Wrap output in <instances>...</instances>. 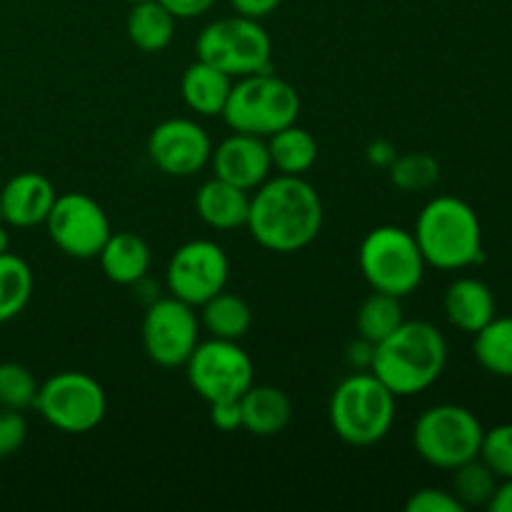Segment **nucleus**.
Wrapping results in <instances>:
<instances>
[{
  "instance_id": "nucleus-1",
  "label": "nucleus",
  "mask_w": 512,
  "mask_h": 512,
  "mask_svg": "<svg viewBox=\"0 0 512 512\" xmlns=\"http://www.w3.org/2000/svg\"><path fill=\"white\" fill-rule=\"evenodd\" d=\"M325 210L318 190L303 175H275L250 195L245 228L270 253L290 255L308 248L323 230Z\"/></svg>"
},
{
  "instance_id": "nucleus-2",
  "label": "nucleus",
  "mask_w": 512,
  "mask_h": 512,
  "mask_svg": "<svg viewBox=\"0 0 512 512\" xmlns=\"http://www.w3.org/2000/svg\"><path fill=\"white\" fill-rule=\"evenodd\" d=\"M448 365V340L428 320H403L375 345L370 373L395 395H420L440 380Z\"/></svg>"
},
{
  "instance_id": "nucleus-3",
  "label": "nucleus",
  "mask_w": 512,
  "mask_h": 512,
  "mask_svg": "<svg viewBox=\"0 0 512 512\" xmlns=\"http://www.w3.org/2000/svg\"><path fill=\"white\" fill-rule=\"evenodd\" d=\"M425 263L438 270H465L483 263V223L470 203L455 195L428 200L413 230Z\"/></svg>"
},
{
  "instance_id": "nucleus-4",
  "label": "nucleus",
  "mask_w": 512,
  "mask_h": 512,
  "mask_svg": "<svg viewBox=\"0 0 512 512\" xmlns=\"http://www.w3.org/2000/svg\"><path fill=\"white\" fill-rule=\"evenodd\" d=\"M395 395L370 370L348 375L330 398V425L343 443L368 448L380 443L395 423Z\"/></svg>"
},
{
  "instance_id": "nucleus-5",
  "label": "nucleus",
  "mask_w": 512,
  "mask_h": 512,
  "mask_svg": "<svg viewBox=\"0 0 512 512\" xmlns=\"http://www.w3.org/2000/svg\"><path fill=\"white\" fill-rule=\"evenodd\" d=\"M300 95L288 80L278 78L273 70L245 75L233 80L223 120L233 133L270 138L278 130L298 123Z\"/></svg>"
},
{
  "instance_id": "nucleus-6",
  "label": "nucleus",
  "mask_w": 512,
  "mask_h": 512,
  "mask_svg": "<svg viewBox=\"0 0 512 512\" xmlns=\"http://www.w3.org/2000/svg\"><path fill=\"white\" fill-rule=\"evenodd\" d=\"M360 273L378 293L408 298L425 278V263L420 245L410 230L398 225H378L360 243Z\"/></svg>"
},
{
  "instance_id": "nucleus-7",
  "label": "nucleus",
  "mask_w": 512,
  "mask_h": 512,
  "mask_svg": "<svg viewBox=\"0 0 512 512\" xmlns=\"http://www.w3.org/2000/svg\"><path fill=\"white\" fill-rule=\"evenodd\" d=\"M195 53L233 80L273 70V43L268 30L260 20L238 13L205 25L195 40Z\"/></svg>"
},
{
  "instance_id": "nucleus-8",
  "label": "nucleus",
  "mask_w": 512,
  "mask_h": 512,
  "mask_svg": "<svg viewBox=\"0 0 512 512\" xmlns=\"http://www.w3.org/2000/svg\"><path fill=\"white\" fill-rule=\"evenodd\" d=\"M483 423L465 405L440 403L423 410L413 425L415 453L428 465L455 470L458 465L478 458L483 443Z\"/></svg>"
},
{
  "instance_id": "nucleus-9",
  "label": "nucleus",
  "mask_w": 512,
  "mask_h": 512,
  "mask_svg": "<svg viewBox=\"0 0 512 512\" xmlns=\"http://www.w3.org/2000/svg\"><path fill=\"white\" fill-rule=\"evenodd\" d=\"M33 408L60 433L83 435L103 423L108 398L93 375L83 370H63L40 383Z\"/></svg>"
},
{
  "instance_id": "nucleus-10",
  "label": "nucleus",
  "mask_w": 512,
  "mask_h": 512,
  "mask_svg": "<svg viewBox=\"0 0 512 512\" xmlns=\"http://www.w3.org/2000/svg\"><path fill=\"white\" fill-rule=\"evenodd\" d=\"M188 383L205 403L238 400L255 383V365L238 340L210 338L185 363Z\"/></svg>"
},
{
  "instance_id": "nucleus-11",
  "label": "nucleus",
  "mask_w": 512,
  "mask_h": 512,
  "mask_svg": "<svg viewBox=\"0 0 512 512\" xmlns=\"http://www.w3.org/2000/svg\"><path fill=\"white\" fill-rule=\"evenodd\" d=\"M45 228L55 248L75 260L98 258L113 233L103 205L85 193L58 195L45 218Z\"/></svg>"
},
{
  "instance_id": "nucleus-12",
  "label": "nucleus",
  "mask_w": 512,
  "mask_h": 512,
  "mask_svg": "<svg viewBox=\"0 0 512 512\" xmlns=\"http://www.w3.org/2000/svg\"><path fill=\"white\" fill-rule=\"evenodd\" d=\"M200 343V320L193 305L175 295L155 298L143 315L145 355L160 368H180Z\"/></svg>"
},
{
  "instance_id": "nucleus-13",
  "label": "nucleus",
  "mask_w": 512,
  "mask_h": 512,
  "mask_svg": "<svg viewBox=\"0 0 512 512\" xmlns=\"http://www.w3.org/2000/svg\"><path fill=\"white\" fill-rule=\"evenodd\" d=\"M228 278L230 260L213 240H190L180 245L165 270L168 293L193 308H200L213 295L225 290Z\"/></svg>"
},
{
  "instance_id": "nucleus-14",
  "label": "nucleus",
  "mask_w": 512,
  "mask_h": 512,
  "mask_svg": "<svg viewBox=\"0 0 512 512\" xmlns=\"http://www.w3.org/2000/svg\"><path fill=\"white\" fill-rule=\"evenodd\" d=\"M213 143L200 123L190 118H168L148 138V158L155 168L173 178H190L210 163Z\"/></svg>"
},
{
  "instance_id": "nucleus-15",
  "label": "nucleus",
  "mask_w": 512,
  "mask_h": 512,
  "mask_svg": "<svg viewBox=\"0 0 512 512\" xmlns=\"http://www.w3.org/2000/svg\"><path fill=\"white\" fill-rule=\"evenodd\" d=\"M210 163H213L215 178L228 180L248 193H253L273 173L265 138L248 133L228 135L218 148H213Z\"/></svg>"
},
{
  "instance_id": "nucleus-16",
  "label": "nucleus",
  "mask_w": 512,
  "mask_h": 512,
  "mask_svg": "<svg viewBox=\"0 0 512 512\" xmlns=\"http://www.w3.org/2000/svg\"><path fill=\"white\" fill-rule=\"evenodd\" d=\"M55 198L58 193L43 173H18L0 188V220L10 228L43 225Z\"/></svg>"
},
{
  "instance_id": "nucleus-17",
  "label": "nucleus",
  "mask_w": 512,
  "mask_h": 512,
  "mask_svg": "<svg viewBox=\"0 0 512 512\" xmlns=\"http://www.w3.org/2000/svg\"><path fill=\"white\" fill-rule=\"evenodd\" d=\"M443 310L453 328L470 335L483 330L498 315L495 295L490 285L485 280L473 278V275H463V278L453 280L448 285L443 298Z\"/></svg>"
},
{
  "instance_id": "nucleus-18",
  "label": "nucleus",
  "mask_w": 512,
  "mask_h": 512,
  "mask_svg": "<svg viewBox=\"0 0 512 512\" xmlns=\"http://www.w3.org/2000/svg\"><path fill=\"white\" fill-rule=\"evenodd\" d=\"M240 418L245 433L255 438H273L288 428L293 418V403L285 390L253 383L240 395Z\"/></svg>"
},
{
  "instance_id": "nucleus-19",
  "label": "nucleus",
  "mask_w": 512,
  "mask_h": 512,
  "mask_svg": "<svg viewBox=\"0 0 512 512\" xmlns=\"http://www.w3.org/2000/svg\"><path fill=\"white\" fill-rule=\"evenodd\" d=\"M195 210L200 220L213 230L245 228L250 213V193L213 175L195 193Z\"/></svg>"
},
{
  "instance_id": "nucleus-20",
  "label": "nucleus",
  "mask_w": 512,
  "mask_h": 512,
  "mask_svg": "<svg viewBox=\"0 0 512 512\" xmlns=\"http://www.w3.org/2000/svg\"><path fill=\"white\" fill-rule=\"evenodd\" d=\"M230 88H233V78L200 58L185 68L183 80H180V93H183L185 105L203 118L223 115Z\"/></svg>"
},
{
  "instance_id": "nucleus-21",
  "label": "nucleus",
  "mask_w": 512,
  "mask_h": 512,
  "mask_svg": "<svg viewBox=\"0 0 512 512\" xmlns=\"http://www.w3.org/2000/svg\"><path fill=\"white\" fill-rule=\"evenodd\" d=\"M105 278L115 285H135L150 270V248L140 235L120 230L110 233L98 255Z\"/></svg>"
},
{
  "instance_id": "nucleus-22",
  "label": "nucleus",
  "mask_w": 512,
  "mask_h": 512,
  "mask_svg": "<svg viewBox=\"0 0 512 512\" xmlns=\"http://www.w3.org/2000/svg\"><path fill=\"white\" fill-rule=\"evenodd\" d=\"M175 23L178 18L160 0H138L130 3L125 33L130 43L143 53H160L173 43Z\"/></svg>"
},
{
  "instance_id": "nucleus-23",
  "label": "nucleus",
  "mask_w": 512,
  "mask_h": 512,
  "mask_svg": "<svg viewBox=\"0 0 512 512\" xmlns=\"http://www.w3.org/2000/svg\"><path fill=\"white\" fill-rule=\"evenodd\" d=\"M273 170L280 175H305L318 160V140L298 123L265 138Z\"/></svg>"
},
{
  "instance_id": "nucleus-24",
  "label": "nucleus",
  "mask_w": 512,
  "mask_h": 512,
  "mask_svg": "<svg viewBox=\"0 0 512 512\" xmlns=\"http://www.w3.org/2000/svg\"><path fill=\"white\" fill-rule=\"evenodd\" d=\"M473 353L485 373L512 380V315H495L478 330L473 335Z\"/></svg>"
},
{
  "instance_id": "nucleus-25",
  "label": "nucleus",
  "mask_w": 512,
  "mask_h": 512,
  "mask_svg": "<svg viewBox=\"0 0 512 512\" xmlns=\"http://www.w3.org/2000/svg\"><path fill=\"white\" fill-rule=\"evenodd\" d=\"M203 308V325L213 338L243 340L253 325V310L240 295L220 290L218 295L200 305Z\"/></svg>"
},
{
  "instance_id": "nucleus-26",
  "label": "nucleus",
  "mask_w": 512,
  "mask_h": 512,
  "mask_svg": "<svg viewBox=\"0 0 512 512\" xmlns=\"http://www.w3.org/2000/svg\"><path fill=\"white\" fill-rule=\"evenodd\" d=\"M403 320L405 315L400 298L388 293H378V290H373V293L363 300L358 315H355L358 335L373 345L383 343L390 333H395V330L403 325Z\"/></svg>"
},
{
  "instance_id": "nucleus-27",
  "label": "nucleus",
  "mask_w": 512,
  "mask_h": 512,
  "mask_svg": "<svg viewBox=\"0 0 512 512\" xmlns=\"http://www.w3.org/2000/svg\"><path fill=\"white\" fill-rule=\"evenodd\" d=\"M33 270L15 253L0 255V323L18 318L33 295Z\"/></svg>"
},
{
  "instance_id": "nucleus-28",
  "label": "nucleus",
  "mask_w": 512,
  "mask_h": 512,
  "mask_svg": "<svg viewBox=\"0 0 512 512\" xmlns=\"http://www.w3.org/2000/svg\"><path fill=\"white\" fill-rule=\"evenodd\" d=\"M450 473H453L450 493L460 500L463 508H488L500 480L483 460L473 458L468 463L458 465L455 470H450Z\"/></svg>"
},
{
  "instance_id": "nucleus-29",
  "label": "nucleus",
  "mask_w": 512,
  "mask_h": 512,
  "mask_svg": "<svg viewBox=\"0 0 512 512\" xmlns=\"http://www.w3.org/2000/svg\"><path fill=\"white\" fill-rule=\"evenodd\" d=\"M388 170L393 185L403 193H423V190L433 188L440 178V165L430 153L395 155Z\"/></svg>"
},
{
  "instance_id": "nucleus-30",
  "label": "nucleus",
  "mask_w": 512,
  "mask_h": 512,
  "mask_svg": "<svg viewBox=\"0 0 512 512\" xmlns=\"http://www.w3.org/2000/svg\"><path fill=\"white\" fill-rule=\"evenodd\" d=\"M40 383L25 365L0 363V408H33Z\"/></svg>"
},
{
  "instance_id": "nucleus-31",
  "label": "nucleus",
  "mask_w": 512,
  "mask_h": 512,
  "mask_svg": "<svg viewBox=\"0 0 512 512\" xmlns=\"http://www.w3.org/2000/svg\"><path fill=\"white\" fill-rule=\"evenodd\" d=\"M478 458L498 475V480L512 478V423L485 430Z\"/></svg>"
},
{
  "instance_id": "nucleus-32",
  "label": "nucleus",
  "mask_w": 512,
  "mask_h": 512,
  "mask_svg": "<svg viewBox=\"0 0 512 512\" xmlns=\"http://www.w3.org/2000/svg\"><path fill=\"white\" fill-rule=\"evenodd\" d=\"M28 438V423L23 418V410L0 408V460L18 453Z\"/></svg>"
},
{
  "instance_id": "nucleus-33",
  "label": "nucleus",
  "mask_w": 512,
  "mask_h": 512,
  "mask_svg": "<svg viewBox=\"0 0 512 512\" xmlns=\"http://www.w3.org/2000/svg\"><path fill=\"white\" fill-rule=\"evenodd\" d=\"M408 512H465L460 500L450 490L443 488H423L413 493L405 503Z\"/></svg>"
},
{
  "instance_id": "nucleus-34",
  "label": "nucleus",
  "mask_w": 512,
  "mask_h": 512,
  "mask_svg": "<svg viewBox=\"0 0 512 512\" xmlns=\"http://www.w3.org/2000/svg\"><path fill=\"white\" fill-rule=\"evenodd\" d=\"M210 405V423L223 433L243 430V418H240V398L238 400H218Z\"/></svg>"
},
{
  "instance_id": "nucleus-35",
  "label": "nucleus",
  "mask_w": 512,
  "mask_h": 512,
  "mask_svg": "<svg viewBox=\"0 0 512 512\" xmlns=\"http://www.w3.org/2000/svg\"><path fill=\"white\" fill-rule=\"evenodd\" d=\"M160 3H163L178 20H190L208 13L218 0H160Z\"/></svg>"
},
{
  "instance_id": "nucleus-36",
  "label": "nucleus",
  "mask_w": 512,
  "mask_h": 512,
  "mask_svg": "<svg viewBox=\"0 0 512 512\" xmlns=\"http://www.w3.org/2000/svg\"><path fill=\"white\" fill-rule=\"evenodd\" d=\"M283 0H230V5L235 8V13L245 15V18H255V20H263L268 18L270 13L280 8Z\"/></svg>"
},
{
  "instance_id": "nucleus-37",
  "label": "nucleus",
  "mask_w": 512,
  "mask_h": 512,
  "mask_svg": "<svg viewBox=\"0 0 512 512\" xmlns=\"http://www.w3.org/2000/svg\"><path fill=\"white\" fill-rule=\"evenodd\" d=\"M373 353H375V345L358 335V340L348 345V363L355 365V370H370Z\"/></svg>"
},
{
  "instance_id": "nucleus-38",
  "label": "nucleus",
  "mask_w": 512,
  "mask_h": 512,
  "mask_svg": "<svg viewBox=\"0 0 512 512\" xmlns=\"http://www.w3.org/2000/svg\"><path fill=\"white\" fill-rule=\"evenodd\" d=\"M490 512H512V478L500 480L488 503Z\"/></svg>"
},
{
  "instance_id": "nucleus-39",
  "label": "nucleus",
  "mask_w": 512,
  "mask_h": 512,
  "mask_svg": "<svg viewBox=\"0 0 512 512\" xmlns=\"http://www.w3.org/2000/svg\"><path fill=\"white\" fill-rule=\"evenodd\" d=\"M370 153H378V158H370V160H373V163H378V165H390L395 160V150L390 148L388 143L370 145Z\"/></svg>"
},
{
  "instance_id": "nucleus-40",
  "label": "nucleus",
  "mask_w": 512,
  "mask_h": 512,
  "mask_svg": "<svg viewBox=\"0 0 512 512\" xmlns=\"http://www.w3.org/2000/svg\"><path fill=\"white\" fill-rule=\"evenodd\" d=\"M8 250H10V233L8 228H5L3 220H0V255L8 253Z\"/></svg>"
},
{
  "instance_id": "nucleus-41",
  "label": "nucleus",
  "mask_w": 512,
  "mask_h": 512,
  "mask_svg": "<svg viewBox=\"0 0 512 512\" xmlns=\"http://www.w3.org/2000/svg\"><path fill=\"white\" fill-rule=\"evenodd\" d=\"M125 3H138V0H125Z\"/></svg>"
}]
</instances>
